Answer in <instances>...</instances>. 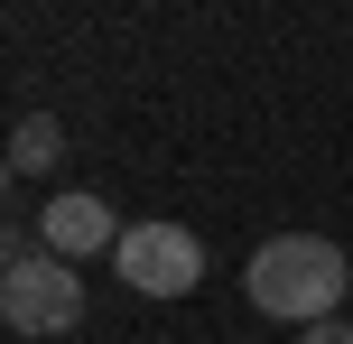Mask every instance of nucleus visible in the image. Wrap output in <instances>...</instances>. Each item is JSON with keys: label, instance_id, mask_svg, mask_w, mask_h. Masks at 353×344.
Segmentation results:
<instances>
[{"label": "nucleus", "instance_id": "nucleus-1", "mask_svg": "<svg viewBox=\"0 0 353 344\" xmlns=\"http://www.w3.org/2000/svg\"><path fill=\"white\" fill-rule=\"evenodd\" d=\"M242 289H251V307L279 316V326H325V316H344V298H353V261L325 233H270L261 252H251Z\"/></svg>", "mask_w": 353, "mask_h": 344}, {"label": "nucleus", "instance_id": "nucleus-4", "mask_svg": "<svg viewBox=\"0 0 353 344\" xmlns=\"http://www.w3.org/2000/svg\"><path fill=\"white\" fill-rule=\"evenodd\" d=\"M37 242H47L56 261H74V270H84L93 252H121V223H112V205L103 196H84V186H65V196H47V214H37Z\"/></svg>", "mask_w": 353, "mask_h": 344}, {"label": "nucleus", "instance_id": "nucleus-6", "mask_svg": "<svg viewBox=\"0 0 353 344\" xmlns=\"http://www.w3.org/2000/svg\"><path fill=\"white\" fill-rule=\"evenodd\" d=\"M298 344H353V326H344V316H325V326H298Z\"/></svg>", "mask_w": 353, "mask_h": 344}, {"label": "nucleus", "instance_id": "nucleus-3", "mask_svg": "<svg viewBox=\"0 0 353 344\" xmlns=\"http://www.w3.org/2000/svg\"><path fill=\"white\" fill-rule=\"evenodd\" d=\"M112 270L140 298H186L195 279H205V242H195L186 223H130L121 252H112Z\"/></svg>", "mask_w": 353, "mask_h": 344}, {"label": "nucleus", "instance_id": "nucleus-5", "mask_svg": "<svg viewBox=\"0 0 353 344\" xmlns=\"http://www.w3.org/2000/svg\"><path fill=\"white\" fill-rule=\"evenodd\" d=\"M56 159H65V121H56V112H19V130H10V177H47Z\"/></svg>", "mask_w": 353, "mask_h": 344}, {"label": "nucleus", "instance_id": "nucleus-2", "mask_svg": "<svg viewBox=\"0 0 353 344\" xmlns=\"http://www.w3.org/2000/svg\"><path fill=\"white\" fill-rule=\"evenodd\" d=\"M0 316L19 344H65V326H84V270L56 252H28L0 270Z\"/></svg>", "mask_w": 353, "mask_h": 344}]
</instances>
